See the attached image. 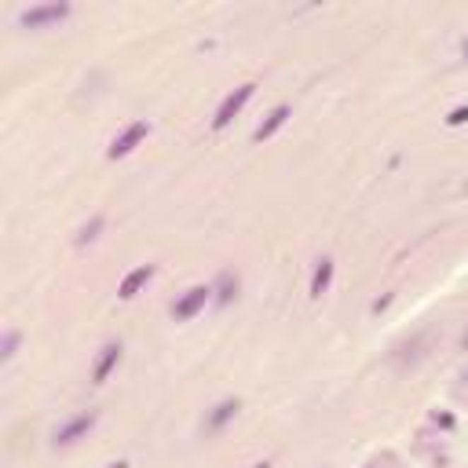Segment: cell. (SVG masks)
<instances>
[{
	"instance_id": "1",
	"label": "cell",
	"mask_w": 468,
	"mask_h": 468,
	"mask_svg": "<svg viewBox=\"0 0 468 468\" xmlns=\"http://www.w3.org/2000/svg\"><path fill=\"white\" fill-rule=\"evenodd\" d=\"M252 92H257V84H252V81H249V84H242V88H234V92L220 103L216 117H212V129H216V132H220V129H227V124L234 121V114H242V106L252 99Z\"/></svg>"
},
{
	"instance_id": "2",
	"label": "cell",
	"mask_w": 468,
	"mask_h": 468,
	"mask_svg": "<svg viewBox=\"0 0 468 468\" xmlns=\"http://www.w3.org/2000/svg\"><path fill=\"white\" fill-rule=\"evenodd\" d=\"M146 132H151V124H146V121H132L129 129H124V132H121V136L110 143V151H106V158H110V161H117V158H124V154H132L136 146L146 139Z\"/></svg>"
},
{
	"instance_id": "3",
	"label": "cell",
	"mask_w": 468,
	"mask_h": 468,
	"mask_svg": "<svg viewBox=\"0 0 468 468\" xmlns=\"http://www.w3.org/2000/svg\"><path fill=\"white\" fill-rule=\"evenodd\" d=\"M95 421H99V414H95V410L70 417V421H66V424H62V428L55 432V446H70V443H77L81 435H88V432L95 428Z\"/></svg>"
},
{
	"instance_id": "4",
	"label": "cell",
	"mask_w": 468,
	"mask_h": 468,
	"mask_svg": "<svg viewBox=\"0 0 468 468\" xmlns=\"http://www.w3.org/2000/svg\"><path fill=\"white\" fill-rule=\"evenodd\" d=\"M209 293H212L209 286H194V289H187L183 300H176V304H172V318H176V322H187V318H194V315L205 308Z\"/></svg>"
},
{
	"instance_id": "5",
	"label": "cell",
	"mask_w": 468,
	"mask_h": 468,
	"mask_svg": "<svg viewBox=\"0 0 468 468\" xmlns=\"http://www.w3.org/2000/svg\"><path fill=\"white\" fill-rule=\"evenodd\" d=\"M121 363V344H106L103 355H99V363L92 370V385H106V377H110V370Z\"/></svg>"
},
{
	"instance_id": "6",
	"label": "cell",
	"mask_w": 468,
	"mask_h": 468,
	"mask_svg": "<svg viewBox=\"0 0 468 468\" xmlns=\"http://www.w3.org/2000/svg\"><path fill=\"white\" fill-rule=\"evenodd\" d=\"M62 15H70V8L66 4H48V8H30V11H23V23L26 26H45V23H55V18H62Z\"/></svg>"
},
{
	"instance_id": "7",
	"label": "cell",
	"mask_w": 468,
	"mask_h": 468,
	"mask_svg": "<svg viewBox=\"0 0 468 468\" xmlns=\"http://www.w3.org/2000/svg\"><path fill=\"white\" fill-rule=\"evenodd\" d=\"M154 271H158L154 264H143V267H136V271L129 274V279H124V282H121V289H117V296H121V300H132V296L139 293V286L154 279Z\"/></svg>"
},
{
	"instance_id": "8",
	"label": "cell",
	"mask_w": 468,
	"mask_h": 468,
	"mask_svg": "<svg viewBox=\"0 0 468 468\" xmlns=\"http://www.w3.org/2000/svg\"><path fill=\"white\" fill-rule=\"evenodd\" d=\"M289 114H293V110H289V106H274V110L267 114V121L260 124V129H257V132H252V143H264V139H271V136H274V132H279V129H282V124H286V121H289Z\"/></svg>"
},
{
	"instance_id": "9",
	"label": "cell",
	"mask_w": 468,
	"mask_h": 468,
	"mask_svg": "<svg viewBox=\"0 0 468 468\" xmlns=\"http://www.w3.org/2000/svg\"><path fill=\"white\" fill-rule=\"evenodd\" d=\"M333 271H337V264L326 257V260H318V267H315V279H311V296L318 300L326 289H329V282H333Z\"/></svg>"
},
{
	"instance_id": "10",
	"label": "cell",
	"mask_w": 468,
	"mask_h": 468,
	"mask_svg": "<svg viewBox=\"0 0 468 468\" xmlns=\"http://www.w3.org/2000/svg\"><path fill=\"white\" fill-rule=\"evenodd\" d=\"M234 414H238V399H227V402H220V406H216V414H212V417L205 421V432H220V428H223V424H227Z\"/></svg>"
},
{
	"instance_id": "11",
	"label": "cell",
	"mask_w": 468,
	"mask_h": 468,
	"mask_svg": "<svg viewBox=\"0 0 468 468\" xmlns=\"http://www.w3.org/2000/svg\"><path fill=\"white\" fill-rule=\"evenodd\" d=\"M95 230H103V216H95V220H92L88 227H84V230H81V238H77V245H84V242H92V238H95Z\"/></svg>"
},
{
	"instance_id": "12",
	"label": "cell",
	"mask_w": 468,
	"mask_h": 468,
	"mask_svg": "<svg viewBox=\"0 0 468 468\" xmlns=\"http://www.w3.org/2000/svg\"><path fill=\"white\" fill-rule=\"evenodd\" d=\"M15 344H18V333H8V337H4V358L15 355Z\"/></svg>"
},
{
	"instance_id": "13",
	"label": "cell",
	"mask_w": 468,
	"mask_h": 468,
	"mask_svg": "<svg viewBox=\"0 0 468 468\" xmlns=\"http://www.w3.org/2000/svg\"><path fill=\"white\" fill-rule=\"evenodd\" d=\"M464 121H468V110H454L450 114V124H464Z\"/></svg>"
},
{
	"instance_id": "14",
	"label": "cell",
	"mask_w": 468,
	"mask_h": 468,
	"mask_svg": "<svg viewBox=\"0 0 468 468\" xmlns=\"http://www.w3.org/2000/svg\"><path fill=\"white\" fill-rule=\"evenodd\" d=\"M110 468H129V464H124V461H117V464H110Z\"/></svg>"
},
{
	"instance_id": "15",
	"label": "cell",
	"mask_w": 468,
	"mask_h": 468,
	"mask_svg": "<svg viewBox=\"0 0 468 468\" xmlns=\"http://www.w3.org/2000/svg\"><path fill=\"white\" fill-rule=\"evenodd\" d=\"M252 468H271V464H267V461H260V464H252Z\"/></svg>"
},
{
	"instance_id": "16",
	"label": "cell",
	"mask_w": 468,
	"mask_h": 468,
	"mask_svg": "<svg viewBox=\"0 0 468 468\" xmlns=\"http://www.w3.org/2000/svg\"><path fill=\"white\" fill-rule=\"evenodd\" d=\"M464 59H468V45H464Z\"/></svg>"
}]
</instances>
